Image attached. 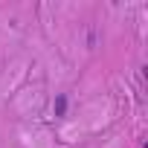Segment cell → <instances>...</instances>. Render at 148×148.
<instances>
[{
	"label": "cell",
	"instance_id": "6da1fadb",
	"mask_svg": "<svg viewBox=\"0 0 148 148\" xmlns=\"http://www.w3.org/2000/svg\"><path fill=\"white\" fill-rule=\"evenodd\" d=\"M55 116H67V96L55 99Z\"/></svg>",
	"mask_w": 148,
	"mask_h": 148
}]
</instances>
